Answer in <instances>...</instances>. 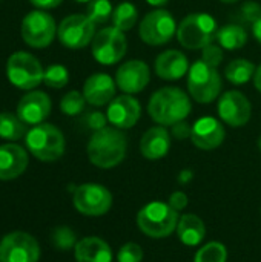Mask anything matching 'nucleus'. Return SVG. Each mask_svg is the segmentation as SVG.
I'll return each instance as SVG.
<instances>
[{
  "instance_id": "obj_22",
  "label": "nucleus",
  "mask_w": 261,
  "mask_h": 262,
  "mask_svg": "<svg viewBox=\"0 0 261 262\" xmlns=\"http://www.w3.org/2000/svg\"><path fill=\"white\" fill-rule=\"evenodd\" d=\"M171 149V135L165 126L148 129L140 140V152L146 160H160Z\"/></svg>"
},
{
  "instance_id": "obj_44",
  "label": "nucleus",
  "mask_w": 261,
  "mask_h": 262,
  "mask_svg": "<svg viewBox=\"0 0 261 262\" xmlns=\"http://www.w3.org/2000/svg\"><path fill=\"white\" fill-rule=\"evenodd\" d=\"M220 2H223V3H237L238 0H220Z\"/></svg>"
},
{
  "instance_id": "obj_23",
  "label": "nucleus",
  "mask_w": 261,
  "mask_h": 262,
  "mask_svg": "<svg viewBox=\"0 0 261 262\" xmlns=\"http://www.w3.org/2000/svg\"><path fill=\"white\" fill-rule=\"evenodd\" d=\"M74 256L77 262H111V247L97 236H88L80 239L74 247Z\"/></svg>"
},
{
  "instance_id": "obj_14",
  "label": "nucleus",
  "mask_w": 261,
  "mask_h": 262,
  "mask_svg": "<svg viewBox=\"0 0 261 262\" xmlns=\"http://www.w3.org/2000/svg\"><path fill=\"white\" fill-rule=\"evenodd\" d=\"M217 111L220 118L232 127H242L248 124L252 115L251 101L240 91L225 92L218 100Z\"/></svg>"
},
{
  "instance_id": "obj_10",
  "label": "nucleus",
  "mask_w": 261,
  "mask_h": 262,
  "mask_svg": "<svg viewBox=\"0 0 261 262\" xmlns=\"http://www.w3.org/2000/svg\"><path fill=\"white\" fill-rule=\"evenodd\" d=\"M95 34V23L86 14L68 15L57 28L60 43L69 49H82L88 46L94 40Z\"/></svg>"
},
{
  "instance_id": "obj_29",
  "label": "nucleus",
  "mask_w": 261,
  "mask_h": 262,
  "mask_svg": "<svg viewBox=\"0 0 261 262\" xmlns=\"http://www.w3.org/2000/svg\"><path fill=\"white\" fill-rule=\"evenodd\" d=\"M228 259V250L222 243L212 241L203 246L197 253L194 262H226Z\"/></svg>"
},
{
  "instance_id": "obj_37",
  "label": "nucleus",
  "mask_w": 261,
  "mask_h": 262,
  "mask_svg": "<svg viewBox=\"0 0 261 262\" xmlns=\"http://www.w3.org/2000/svg\"><path fill=\"white\" fill-rule=\"evenodd\" d=\"M85 124H86V127H89V129H92L94 132L95 130H100V129H103V127H106V123H108V117L105 115V114H102V112H89V114H86L85 117H83V120H82Z\"/></svg>"
},
{
  "instance_id": "obj_6",
  "label": "nucleus",
  "mask_w": 261,
  "mask_h": 262,
  "mask_svg": "<svg viewBox=\"0 0 261 262\" xmlns=\"http://www.w3.org/2000/svg\"><path fill=\"white\" fill-rule=\"evenodd\" d=\"M188 91L197 103H212L222 92V77L218 69L203 60L194 61L188 72Z\"/></svg>"
},
{
  "instance_id": "obj_40",
  "label": "nucleus",
  "mask_w": 261,
  "mask_h": 262,
  "mask_svg": "<svg viewBox=\"0 0 261 262\" xmlns=\"http://www.w3.org/2000/svg\"><path fill=\"white\" fill-rule=\"evenodd\" d=\"M29 2L40 9H52L60 6L63 0H29Z\"/></svg>"
},
{
  "instance_id": "obj_31",
  "label": "nucleus",
  "mask_w": 261,
  "mask_h": 262,
  "mask_svg": "<svg viewBox=\"0 0 261 262\" xmlns=\"http://www.w3.org/2000/svg\"><path fill=\"white\" fill-rule=\"evenodd\" d=\"M85 104H86L85 95L80 94L78 91H71V92H68V94L62 98V101H60V111H62L65 115L75 117V115H78V114L83 112Z\"/></svg>"
},
{
  "instance_id": "obj_2",
  "label": "nucleus",
  "mask_w": 261,
  "mask_h": 262,
  "mask_svg": "<svg viewBox=\"0 0 261 262\" xmlns=\"http://www.w3.org/2000/svg\"><path fill=\"white\" fill-rule=\"evenodd\" d=\"M192 104L189 97L180 88L168 86L155 91L148 103L149 117L158 126H172L191 114Z\"/></svg>"
},
{
  "instance_id": "obj_25",
  "label": "nucleus",
  "mask_w": 261,
  "mask_h": 262,
  "mask_svg": "<svg viewBox=\"0 0 261 262\" xmlns=\"http://www.w3.org/2000/svg\"><path fill=\"white\" fill-rule=\"evenodd\" d=\"M215 40L218 41V45L223 49L237 51V49H242L246 45L248 32L240 23H229V25L218 29Z\"/></svg>"
},
{
  "instance_id": "obj_38",
  "label": "nucleus",
  "mask_w": 261,
  "mask_h": 262,
  "mask_svg": "<svg viewBox=\"0 0 261 262\" xmlns=\"http://www.w3.org/2000/svg\"><path fill=\"white\" fill-rule=\"evenodd\" d=\"M171 127H172V129H171V134H172L174 138H177V140H185V138H189V137L192 135V126H191L189 123H186L185 120H182V121L172 124Z\"/></svg>"
},
{
  "instance_id": "obj_35",
  "label": "nucleus",
  "mask_w": 261,
  "mask_h": 262,
  "mask_svg": "<svg viewBox=\"0 0 261 262\" xmlns=\"http://www.w3.org/2000/svg\"><path fill=\"white\" fill-rule=\"evenodd\" d=\"M223 57H225V54H223V49H222L220 45L211 43V45L205 46L203 51H202V60L205 63L214 66V68L220 66V63L223 61Z\"/></svg>"
},
{
  "instance_id": "obj_18",
  "label": "nucleus",
  "mask_w": 261,
  "mask_h": 262,
  "mask_svg": "<svg viewBox=\"0 0 261 262\" xmlns=\"http://www.w3.org/2000/svg\"><path fill=\"white\" fill-rule=\"evenodd\" d=\"M226 132L223 124L214 117H202L192 124L191 140L195 147L202 150H212L222 146Z\"/></svg>"
},
{
  "instance_id": "obj_15",
  "label": "nucleus",
  "mask_w": 261,
  "mask_h": 262,
  "mask_svg": "<svg viewBox=\"0 0 261 262\" xmlns=\"http://www.w3.org/2000/svg\"><path fill=\"white\" fill-rule=\"evenodd\" d=\"M151 80L149 66L142 60H129L123 63L115 72L117 88L125 94L142 92Z\"/></svg>"
},
{
  "instance_id": "obj_33",
  "label": "nucleus",
  "mask_w": 261,
  "mask_h": 262,
  "mask_svg": "<svg viewBox=\"0 0 261 262\" xmlns=\"http://www.w3.org/2000/svg\"><path fill=\"white\" fill-rule=\"evenodd\" d=\"M75 233L69 229V227H57L52 232V243L57 249L60 250H69L72 247H75L77 241H75Z\"/></svg>"
},
{
  "instance_id": "obj_1",
  "label": "nucleus",
  "mask_w": 261,
  "mask_h": 262,
  "mask_svg": "<svg viewBox=\"0 0 261 262\" xmlns=\"http://www.w3.org/2000/svg\"><path fill=\"white\" fill-rule=\"evenodd\" d=\"M126 150V135L117 127H103L95 130L86 147L89 161L100 169H112L118 166L125 160Z\"/></svg>"
},
{
  "instance_id": "obj_16",
  "label": "nucleus",
  "mask_w": 261,
  "mask_h": 262,
  "mask_svg": "<svg viewBox=\"0 0 261 262\" xmlns=\"http://www.w3.org/2000/svg\"><path fill=\"white\" fill-rule=\"evenodd\" d=\"M142 115V106L137 98L129 94L114 98L106 111L108 121L117 129H131L137 124Z\"/></svg>"
},
{
  "instance_id": "obj_46",
  "label": "nucleus",
  "mask_w": 261,
  "mask_h": 262,
  "mask_svg": "<svg viewBox=\"0 0 261 262\" xmlns=\"http://www.w3.org/2000/svg\"><path fill=\"white\" fill-rule=\"evenodd\" d=\"M75 2H78V3H89L91 0H75Z\"/></svg>"
},
{
  "instance_id": "obj_7",
  "label": "nucleus",
  "mask_w": 261,
  "mask_h": 262,
  "mask_svg": "<svg viewBox=\"0 0 261 262\" xmlns=\"http://www.w3.org/2000/svg\"><path fill=\"white\" fill-rule=\"evenodd\" d=\"M6 75L11 84L22 91H32L43 81L45 71L40 61L29 52H14L6 63Z\"/></svg>"
},
{
  "instance_id": "obj_11",
  "label": "nucleus",
  "mask_w": 261,
  "mask_h": 262,
  "mask_svg": "<svg viewBox=\"0 0 261 262\" xmlns=\"http://www.w3.org/2000/svg\"><path fill=\"white\" fill-rule=\"evenodd\" d=\"M128 41L125 32L115 26L100 29L92 40V55L100 64H115L126 54Z\"/></svg>"
},
{
  "instance_id": "obj_32",
  "label": "nucleus",
  "mask_w": 261,
  "mask_h": 262,
  "mask_svg": "<svg viewBox=\"0 0 261 262\" xmlns=\"http://www.w3.org/2000/svg\"><path fill=\"white\" fill-rule=\"evenodd\" d=\"M43 81H45V84L48 88H52V89L65 88L68 84V81H69L68 69L65 66H62V64H52L45 71Z\"/></svg>"
},
{
  "instance_id": "obj_26",
  "label": "nucleus",
  "mask_w": 261,
  "mask_h": 262,
  "mask_svg": "<svg viewBox=\"0 0 261 262\" xmlns=\"http://www.w3.org/2000/svg\"><path fill=\"white\" fill-rule=\"evenodd\" d=\"M255 66L252 61L246 60V58H237V60H232L226 69H225V77L228 78V81H231L232 84L235 86H240V84H245L248 83L251 78H254V74H255Z\"/></svg>"
},
{
  "instance_id": "obj_5",
  "label": "nucleus",
  "mask_w": 261,
  "mask_h": 262,
  "mask_svg": "<svg viewBox=\"0 0 261 262\" xmlns=\"http://www.w3.org/2000/svg\"><path fill=\"white\" fill-rule=\"evenodd\" d=\"M25 141L28 150L45 163L57 161L65 154V137L58 127L49 123L32 126V129L28 130Z\"/></svg>"
},
{
  "instance_id": "obj_42",
  "label": "nucleus",
  "mask_w": 261,
  "mask_h": 262,
  "mask_svg": "<svg viewBox=\"0 0 261 262\" xmlns=\"http://www.w3.org/2000/svg\"><path fill=\"white\" fill-rule=\"evenodd\" d=\"M254 86H255V89L261 94V64L255 69V74H254Z\"/></svg>"
},
{
  "instance_id": "obj_24",
  "label": "nucleus",
  "mask_w": 261,
  "mask_h": 262,
  "mask_svg": "<svg viewBox=\"0 0 261 262\" xmlns=\"http://www.w3.org/2000/svg\"><path fill=\"white\" fill-rule=\"evenodd\" d=\"M177 236L182 244L188 247H195L206 236L205 223L194 213L182 215L177 224Z\"/></svg>"
},
{
  "instance_id": "obj_36",
  "label": "nucleus",
  "mask_w": 261,
  "mask_h": 262,
  "mask_svg": "<svg viewBox=\"0 0 261 262\" xmlns=\"http://www.w3.org/2000/svg\"><path fill=\"white\" fill-rule=\"evenodd\" d=\"M261 15V6L255 2H246L242 5V8L238 9V20L240 23H246V21H251L254 23L258 17Z\"/></svg>"
},
{
  "instance_id": "obj_21",
  "label": "nucleus",
  "mask_w": 261,
  "mask_h": 262,
  "mask_svg": "<svg viewBox=\"0 0 261 262\" xmlns=\"http://www.w3.org/2000/svg\"><path fill=\"white\" fill-rule=\"evenodd\" d=\"M154 69H155V74L163 80H168V81L180 80L189 72V61H188V57L182 51L169 49V51L162 52L155 58Z\"/></svg>"
},
{
  "instance_id": "obj_27",
  "label": "nucleus",
  "mask_w": 261,
  "mask_h": 262,
  "mask_svg": "<svg viewBox=\"0 0 261 262\" xmlns=\"http://www.w3.org/2000/svg\"><path fill=\"white\" fill-rule=\"evenodd\" d=\"M26 124L11 112H0V138L17 141L26 137Z\"/></svg>"
},
{
  "instance_id": "obj_3",
  "label": "nucleus",
  "mask_w": 261,
  "mask_h": 262,
  "mask_svg": "<svg viewBox=\"0 0 261 262\" xmlns=\"http://www.w3.org/2000/svg\"><path fill=\"white\" fill-rule=\"evenodd\" d=\"M218 26L212 15L205 12H192L186 15L177 26V38L186 49H203L217 38Z\"/></svg>"
},
{
  "instance_id": "obj_45",
  "label": "nucleus",
  "mask_w": 261,
  "mask_h": 262,
  "mask_svg": "<svg viewBox=\"0 0 261 262\" xmlns=\"http://www.w3.org/2000/svg\"><path fill=\"white\" fill-rule=\"evenodd\" d=\"M257 146H258V149H260V152H261V135H260V138H258V141H257Z\"/></svg>"
},
{
  "instance_id": "obj_39",
  "label": "nucleus",
  "mask_w": 261,
  "mask_h": 262,
  "mask_svg": "<svg viewBox=\"0 0 261 262\" xmlns=\"http://www.w3.org/2000/svg\"><path fill=\"white\" fill-rule=\"evenodd\" d=\"M168 204H169L174 210L182 212V210L186 209V206H188V196H186V193H183V192H174V193L169 196Z\"/></svg>"
},
{
  "instance_id": "obj_30",
  "label": "nucleus",
  "mask_w": 261,
  "mask_h": 262,
  "mask_svg": "<svg viewBox=\"0 0 261 262\" xmlns=\"http://www.w3.org/2000/svg\"><path fill=\"white\" fill-rule=\"evenodd\" d=\"M112 5L109 0H91L86 8V15L95 23L103 25L109 18H112Z\"/></svg>"
},
{
  "instance_id": "obj_8",
  "label": "nucleus",
  "mask_w": 261,
  "mask_h": 262,
  "mask_svg": "<svg viewBox=\"0 0 261 262\" xmlns=\"http://www.w3.org/2000/svg\"><path fill=\"white\" fill-rule=\"evenodd\" d=\"M138 34L146 45H166L174 38V35H177L175 18L166 9L151 11L143 17L138 26Z\"/></svg>"
},
{
  "instance_id": "obj_41",
  "label": "nucleus",
  "mask_w": 261,
  "mask_h": 262,
  "mask_svg": "<svg viewBox=\"0 0 261 262\" xmlns=\"http://www.w3.org/2000/svg\"><path fill=\"white\" fill-rule=\"evenodd\" d=\"M252 34H254L255 40L261 45V15L252 23Z\"/></svg>"
},
{
  "instance_id": "obj_34",
  "label": "nucleus",
  "mask_w": 261,
  "mask_h": 262,
  "mask_svg": "<svg viewBox=\"0 0 261 262\" xmlns=\"http://www.w3.org/2000/svg\"><path fill=\"white\" fill-rule=\"evenodd\" d=\"M117 259H118V262H142L143 250L135 243H126L125 246L120 247Z\"/></svg>"
},
{
  "instance_id": "obj_9",
  "label": "nucleus",
  "mask_w": 261,
  "mask_h": 262,
  "mask_svg": "<svg viewBox=\"0 0 261 262\" xmlns=\"http://www.w3.org/2000/svg\"><path fill=\"white\" fill-rule=\"evenodd\" d=\"M20 32L23 37V41L31 46V48H46L52 43L55 34H57V26L54 18L45 12V11H31L25 15Z\"/></svg>"
},
{
  "instance_id": "obj_12",
  "label": "nucleus",
  "mask_w": 261,
  "mask_h": 262,
  "mask_svg": "<svg viewBox=\"0 0 261 262\" xmlns=\"http://www.w3.org/2000/svg\"><path fill=\"white\" fill-rule=\"evenodd\" d=\"M72 203L82 215L102 216L112 207V195L105 186L88 183L74 190Z\"/></svg>"
},
{
  "instance_id": "obj_28",
  "label": "nucleus",
  "mask_w": 261,
  "mask_h": 262,
  "mask_svg": "<svg viewBox=\"0 0 261 262\" xmlns=\"http://www.w3.org/2000/svg\"><path fill=\"white\" fill-rule=\"evenodd\" d=\"M137 18H138V11L129 2H123L117 5L112 12V25L123 32L132 29L137 23Z\"/></svg>"
},
{
  "instance_id": "obj_13",
  "label": "nucleus",
  "mask_w": 261,
  "mask_h": 262,
  "mask_svg": "<svg viewBox=\"0 0 261 262\" xmlns=\"http://www.w3.org/2000/svg\"><path fill=\"white\" fill-rule=\"evenodd\" d=\"M40 246L37 239L25 232H12L0 243V262H37Z\"/></svg>"
},
{
  "instance_id": "obj_20",
  "label": "nucleus",
  "mask_w": 261,
  "mask_h": 262,
  "mask_svg": "<svg viewBox=\"0 0 261 262\" xmlns=\"http://www.w3.org/2000/svg\"><path fill=\"white\" fill-rule=\"evenodd\" d=\"M29 158L26 150L18 144L0 146V180H15L28 167Z\"/></svg>"
},
{
  "instance_id": "obj_17",
  "label": "nucleus",
  "mask_w": 261,
  "mask_h": 262,
  "mask_svg": "<svg viewBox=\"0 0 261 262\" xmlns=\"http://www.w3.org/2000/svg\"><path fill=\"white\" fill-rule=\"evenodd\" d=\"M51 98L42 91H31L17 104V115L25 124H42L51 114Z\"/></svg>"
},
{
  "instance_id": "obj_4",
  "label": "nucleus",
  "mask_w": 261,
  "mask_h": 262,
  "mask_svg": "<svg viewBox=\"0 0 261 262\" xmlns=\"http://www.w3.org/2000/svg\"><path fill=\"white\" fill-rule=\"evenodd\" d=\"M180 215L169 204L152 201L146 204L137 215L138 229L149 238H166L177 230Z\"/></svg>"
},
{
  "instance_id": "obj_43",
  "label": "nucleus",
  "mask_w": 261,
  "mask_h": 262,
  "mask_svg": "<svg viewBox=\"0 0 261 262\" xmlns=\"http://www.w3.org/2000/svg\"><path fill=\"white\" fill-rule=\"evenodd\" d=\"M151 6H163V5H166L169 0H146Z\"/></svg>"
},
{
  "instance_id": "obj_19",
  "label": "nucleus",
  "mask_w": 261,
  "mask_h": 262,
  "mask_svg": "<svg viewBox=\"0 0 261 262\" xmlns=\"http://www.w3.org/2000/svg\"><path fill=\"white\" fill-rule=\"evenodd\" d=\"M117 83L105 72H95L86 78L83 84V95L86 103L92 106H105L114 100Z\"/></svg>"
}]
</instances>
